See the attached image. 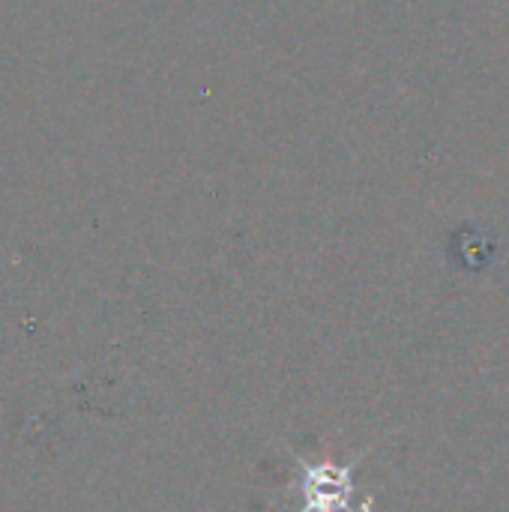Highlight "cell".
<instances>
[{
    "instance_id": "cell-1",
    "label": "cell",
    "mask_w": 509,
    "mask_h": 512,
    "mask_svg": "<svg viewBox=\"0 0 509 512\" xmlns=\"http://www.w3.org/2000/svg\"><path fill=\"white\" fill-rule=\"evenodd\" d=\"M312 480H318L309 492L312 504L309 510L330 512L333 507L348 510V495H351V471L348 468H312Z\"/></svg>"
}]
</instances>
